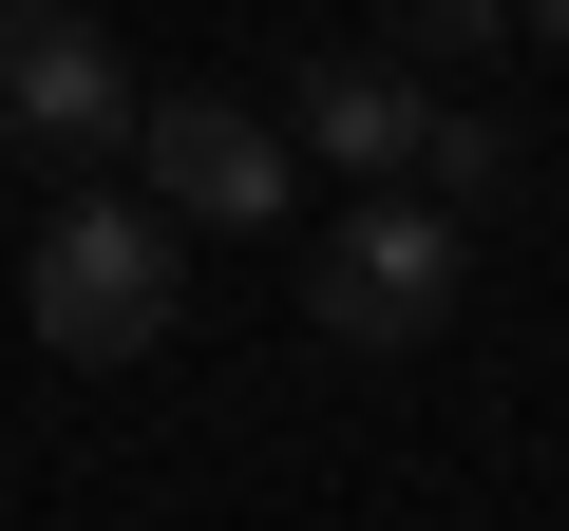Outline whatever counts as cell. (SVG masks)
Returning a JSON list of instances; mask_svg holds the SVG:
<instances>
[{
    "label": "cell",
    "instance_id": "277c9868",
    "mask_svg": "<svg viewBox=\"0 0 569 531\" xmlns=\"http://www.w3.org/2000/svg\"><path fill=\"white\" fill-rule=\"evenodd\" d=\"M0 152L20 171H114L133 152V77L96 0H0Z\"/></svg>",
    "mask_w": 569,
    "mask_h": 531
},
{
    "label": "cell",
    "instance_id": "52a82bcc",
    "mask_svg": "<svg viewBox=\"0 0 569 531\" xmlns=\"http://www.w3.org/2000/svg\"><path fill=\"white\" fill-rule=\"evenodd\" d=\"M380 39H399L418 77H475V58L512 39V0H380Z\"/></svg>",
    "mask_w": 569,
    "mask_h": 531
},
{
    "label": "cell",
    "instance_id": "6da1fadb",
    "mask_svg": "<svg viewBox=\"0 0 569 531\" xmlns=\"http://www.w3.org/2000/svg\"><path fill=\"white\" fill-rule=\"evenodd\" d=\"M20 304H39V342L58 361H152L171 323H190V228L152 209V190H77V209H39V247H20Z\"/></svg>",
    "mask_w": 569,
    "mask_h": 531
},
{
    "label": "cell",
    "instance_id": "7a4b0ae2",
    "mask_svg": "<svg viewBox=\"0 0 569 531\" xmlns=\"http://www.w3.org/2000/svg\"><path fill=\"white\" fill-rule=\"evenodd\" d=\"M456 285H475V228H456L437 190H361V209L305 247V323L361 342V361H418V342L456 323Z\"/></svg>",
    "mask_w": 569,
    "mask_h": 531
},
{
    "label": "cell",
    "instance_id": "3957f363",
    "mask_svg": "<svg viewBox=\"0 0 569 531\" xmlns=\"http://www.w3.org/2000/svg\"><path fill=\"white\" fill-rule=\"evenodd\" d=\"M133 190L209 247V228H284V209H305V152H284V114L266 96H133Z\"/></svg>",
    "mask_w": 569,
    "mask_h": 531
},
{
    "label": "cell",
    "instance_id": "ba28073f",
    "mask_svg": "<svg viewBox=\"0 0 569 531\" xmlns=\"http://www.w3.org/2000/svg\"><path fill=\"white\" fill-rule=\"evenodd\" d=\"M512 39H550V58H569V0H512Z\"/></svg>",
    "mask_w": 569,
    "mask_h": 531
},
{
    "label": "cell",
    "instance_id": "8992f818",
    "mask_svg": "<svg viewBox=\"0 0 569 531\" xmlns=\"http://www.w3.org/2000/svg\"><path fill=\"white\" fill-rule=\"evenodd\" d=\"M512 171H531V133H512V114H493V96H437V133H418V171H399V190H437V209H456V228H475V209H493V190H512Z\"/></svg>",
    "mask_w": 569,
    "mask_h": 531
},
{
    "label": "cell",
    "instance_id": "5b68a950",
    "mask_svg": "<svg viewBox=\"0 0 569 531\" xmlns=\"http://www.w3.org/2000/svg\"><path fill=\"white\" fill-rule=\"evenodd\" d=\"M437 96H456V77H418L399 39H342V58L284 77V152H323V171L399 190V171H418V133H437Z\"/></svg>",
    "mask_w": 569,
    "mask_h": 531
}]
</instances>
